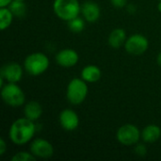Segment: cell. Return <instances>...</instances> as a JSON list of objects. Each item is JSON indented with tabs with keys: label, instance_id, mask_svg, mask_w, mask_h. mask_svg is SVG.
Masks as SVG:
<instances>
[{
	"label": "cell",
	"instance_id": "cell-18",
	"mask_svg": "<svg viewBox=\"0 0 161 161\" xmlns=\"http://www.w3.org/2000/svg\"><path fill=\"white\" fill-rule=\"evenodd\" d=\"M8 8L11 10L14 17H17V18H24L27 11V7H26L25 1L13 0L10 3V5L8 6Z\"/></svg>",
	"mask_w": 161,
	"mask_h": 161
},
{
	"label": "cell",
	"instance_id": "cell-14",
	"mask_svg": "<svg viewBox=\"0 0 161 161\" xmlns=\"http://www.w3.org/2000/svg\"><path fill=\"white\" fill-rule=\"evenodd\" d=\"M101 76H102V72L100 68L96 65L85 66L80 74V77L87 83H95L100 80Z\"/></svg>",
	"mask_w": 161,
	"mask_h": 161
},
{
	"label": "cell",
	"instance_id": "cell-11",
	"mask_svg": "<svg viewBox=\"0 0 161 161\" xmlns=\"http://www.w3.org/2000/svg\"><path fill=\"white\" fill-rule=\"evenodd\" d=\"M58 121L61 127L66 131H74L79 125V117L77 113L71 108L63 109L59 113Z\"/></svg>",
	"mask_w": 161,
	"mask_h": 161
},
{
	"label": "cell",
	"instance_id": "cell-23",
	"mask_svg": "<svg viewBox=\"0 0 161 161\" xmlns=\"http://www.w3.org/2000/svg\"><path fill=\"white\" fill-rule=\"evenodd\" d=\"M7 150H8L7 142L4 140V138H1L0 139V156H4Z\"/></svg>",
	"mask_w": 161,
	"mask_h": 161
},
{
	"label": "cell",
	"instance_id": "cell-12",
	"mask_svg": "<svg viewBox=\"0 0 161 161\" xmlns=\"http://www.w3.org/2000/svg\"><path fill=\"white\" fill-rule=\"evenodd\" d=\"M81 14L86 22L95 23L100 18L101 8L96 2L88 0L81 5Z\"/></svg>",
	"mask_w": 161,
	"mask_h": 161
},
{
	"label": "cell",
	"instance_id": "cell-29",
	"mask_svg": "<svg viewBox=\"0 0 161 161\" xmlns=\"http://www.w3.org/2000/svg\"><path fill=\"white\" fill-rule=\"evenodd\" d=\"M159 1H160V0H159Z\"/></svg>",
	"mask_w": 161,
	"mask_h": 161
},
{
	"label": "cell",
	"instance_id": "cell-17",
	"mask_svg": "<svg viewBox=\"0 0 161 161\" xmlns=\"http://www.w3.org/2000/svg\"><path fill=\"white\" fill-rule=\"evenodd\" d=\"M13 17L14 15L8 8V7L0 8V29L2 31L6 30L10 26L13 21Z\"/></svg>",
	"mask_w": 161,
	"mask_h": 161
},
{
	"label": "cell",
	"instance_id": "cell-7",
	"mask_svg": "<svg viewBox=\"0 0 161 161\" xmlns=\"http://www.w3.org/2000/svg\"><path fill=\"white\" fill-rule=\"evenodd\" d=\"M124 46L128 54L132 56H141L147 51L149 41L142 34H133L126 39Z\"/></svg>",
	"mask_w": 161,
	"mask_h": 161
},
{
	"label": "cell",
	"instance_id": "cell-26",
	"mask_svg": "<svg viewBox=\"0 0 161 161\" xmlns=\"http://www.w3.org/2000/svg\"><path fill=\"white\" fill-rule=\"evenodd\" d=\"M157 62H158V65H160L161 66V52L158 55V57H157Z\"/></svg>",
	"mask_w": 161,
	"mask_h": 161
},
{
	"label": "cell",
	"instance_id": "cell-13",
	"mask_svg": "<svg viewBox=\"0 0 161 161\" xmlns=\"http://www.w3.org/2000/svg\"><path fill=\"white\" fill-rule=\"evenodd\" d=\"M24 115L25 118L35 122L42 115V107L37 101H29L24 107Z\"/></svg>",
	"mask_w": 161,
	"mask_h": 161
},
{
	"label": "cell",
	"instance_id": "cell-24",
	"mask_svg": "<svg viewBox=\"0 0 161 161\" xmlns=\"http://www.w3.org/2000/svg\"><path fill=\"white\" fill-rule=\"evenodd\" d=\"M126 7H127V12H129V13L133 14L137 11V7L133 4H128V5H126Z\"/></svg>",
	"mask_w": 161,
	"mask_h": 161
},
{
	"label": "cell",
	"instance_id": "cell-9",
	"mask_svg": "<svg viewBox=\"0 0 161 161\" xmlns=\"http://www.w3.org/2000/svg\"><path fill=\"white\" fill-rule=\"evenodd\" d=\"M23 74L22 65L15 61L5 63L0 70V76L6 80V83H18L21 81Z\"/></svg>",
	"mask_w": 161,
	"mask_h": 161
},
{
	"label": "cell",
	"instance_id": "cell-10",
	"mask_svg": "<svg viewBox=\"0 0 161 161\" xmlns=\"http://www.w3.org/2000/svg\"><path fill=\"white\" fill-rule=\"evenodd\" d=\"M79 60L78 53L72 48H64L56 55V62L64 68H71L77 64Z\"/></svg>",
	"mask_w": 161,
	"mask_h": 161
},
{
	"label": "cell",
	"instance_id": "cell-2",
	"mask_svg": "<svg viewBox=\"0 0 161 161\" xmlns=\"http://www.w3.org/2000/svg\"><path fill=\"white\" fill-rule=\"evenodd\" d=\"M53 10L58 18L69 22L79 16L81 13V5L78 0H54Z\"/></svg>",
	"mask_w": 161,
	"mask_h": 161
},
{
	"label": "cell",
	"instance_id": "cell-16",
	"mask_svg": "<svg viewBox=\"0 0 161 161\" xmlns=\"http://www.w3.org/2000/svg\"><path fill=\"white\" fill-rule=\"evenodd\" d=\"M127 39V35L125 29L123 28H115L113 29L108 36V44L110 47L114 49H118L121 46L125 45V41Z\"/></svg>",
	"mask_w": 161,
	"mask_h": 161
},
{
	"label": "cell",
	"instance_id": "cell-19",
	"mask_svg": "<svg viewBox=\"0 0 161 161\" xmlns=\"http://www.w3.org/2000/svg\"><path fill=\"white\" fill-rule=\"evenodd\" d=\"M68 27L73 33H80L85 28V19L77 16L68 22Z\"/></svg>",
	"mask_w": 161,
	"mask_h": 161
},
{
	"label": "cell",
	"instance_id": "cell-22",
	"mask_svg": "<svg viewBox=\"0 0 161 161\" xmlns=\"http://www.w3.org/2000/svg\"><path fill=\"white\" fill-rule=\"evenodd\" d=\"M110 3L115 8H124L127 5V0H110Z\"/></svg>",
	"mask_w": 161,
	"mask_h": 161
},
{
	"label": "cell",
	"instance_id": "cell-1",
	"mask_svg": "<svg viewBox=\"0 0 161 161\" xmlns=\"http://www.w3.org/2000/svg\"><path fill=\"white\" fill-rule=\"evenodd\" d=\"M37 127L33 121L24 117L15 120L8 131V137L12 143L16 145H25L30 142L36 133Z\"/></svg>",
	"mask_w": 161,
	"mask_h": 161
},
{
	"label": "cell",
	"instance_id": "cell-6",
	"mask_svg": "<svg viewBox=\"0 0 161 161\" xmlns=\"http://www.w3.org/2000/svg\"><path fill=\"white\" fill-rule=\"evenodd\" d=\"M116 139L124 146H134L142 139V131L133 124H125L118 128Z\"/></svg>",
	"mask_w": 161,
	"mask_h": 161
},
{
	"label": "cell",
	"instance_id": "cell-25",
	"mask_svg": "<svg viewBox=\"0 0 161 161\" xmlns=\"http://www.w3.org/2000/svg\"><path fill=\"white\" fill-rule=\"evenodd\" d=\"M13 0H0V8H7Z\"/></svg>",
	"mask_w": 161,
	"mask_h": 161
},
{
	"label": "cell",
	"instance_id": "cell-21",
	"mask_svg": "<svg viewBox=\"0 0 161 161\" xmlns=\"http://www.w3.org/2000/svg\"><path fill=\"white\" fill-rule=\"evenodd\" d=\"M134 152L139 157H145L147 155V148L142 143H137L134 145Z\"/></svg>",
	"mask_w": 161,
	"mask_h": 161
},
{
	"label": "cell",
	"instance_id": "cell-5",
	"mask_svg": "<svg viewBox=\"0 0 161 161\" xmlns=\"http://www.w3.org/2000/svg\"><path fill=\"white\" fill-rule=\"evenodd\" d=\"M1 97L4 103L11 108L22 107L25 102V92L17 83H6L1 88Z\"/></svg>",
	"mask_w": 161,
	"mask_h": 161
},
{
	"label": "cell",
	"instance_id": "cell-8",
	"mask_svg": "<svg viewBox=\"0 0 161 161\" xmlns=\"http://www.w3.org/2000/svg\"><path fill=\"white\" fill-rule=\"evenodd\" d=\"M29 150L37 158L46 159L54 155L53 145L51 144V142L42 138H37L32 140L30 142Z\"/></svg>",
	"mask_w": 161,
	"mask_h": 161
},
{
	"label": "cell",
	"instance_id": "cell-15",
	"mask_svg": "<svg viewBox=\"0 0 161 161\" xmlns=\"http://www.w3.org/2000/svg\"><path fill=\"white\" fill-rule=\"evenodd\" d=\"M161 137V128L157 125H149L142 130V140L146 143H154Z\"/></svg>",
	"mask_w": 161,
	"mask_h": 161
},
{
	"label": "cell",
	"instance_id": "cell-28",
	"mask_svg": "<svg viewBox=\"0 0 161 161\" xmlns=\"http://www.w3.org/2000/svg\"><path fill=\"white\" fill-rule=\"evenodd\" d=\"M16 1H25V0H16Z\"/></svg>",
	"mask_w": 161,
	"mask_h": 161
},
{
	"label": "cell",
	"instance_id": "cell-20",
	"mask_svg": "<svg viewBox=\"0 0 161 161\" xmlns=\"http://www.w3.org/2000/svg\"><path fill=\"white\" fill-rule=\"evenodd\" d=\"M36 159L37 158L31 152H26V151L17 152L10 158L11 161H35Z\"/></svg>",
	"mask_w": 161,
	"mask_h": 161
},
{
	"label": "cell",
	"instance_id": "cell-4",
	"mask_svg": "<svg viewBox=\"0 0 161 161\" xmlns=\"http://www.w3.org/2000/svg\"><path fill=\"white\" fill-rule=\"evenodd\" d=\"M89 92V88L87 82L80 78H73L67 86L66 89V97L70 104L77 106L82 104Z\"/></svg>",
	"mask_w": 161,
	"mask_h": 161
},
{
	"label": "cell",
	"instance_id": "cell-27",
	"mask_svg": "<svg viewBox=\"0 0 161 161\" xmlns=\"http://www.w3.org/2000/svg\"><path fill=\"white\" fill-rule=\"evenodd\" d=\"M158 11L161 13V0L159 1V3H158Z\"/></svg>",
	"mask_w": 161,
	"mask_h": 161
},
{
	"label": "cell",
	"instance_id": "cell-3",
	"mask_svg": "<svg viewBox=\"0 0 161 161\" xmlns=\"http://www.w3.org/2000/svg\"><path fill=\"white\" fill-rule=\"evenodd\" d=\"M50 65L48 57L42 52L29 54L24 61V70L30 75L38 76L47 71Z\"/></svg>",
	"mask_w": 161,
	"mask_h": 161
}]
</instances>
